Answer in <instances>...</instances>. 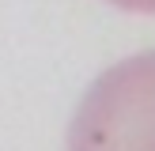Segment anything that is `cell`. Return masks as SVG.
Segmentation results:
<instances>
[{
  "label": "cell",
  "mask_w": 155,
  "mask_h": 151,
  "mask_svg": "<svg viewBox=\"0 0 155 151\" xmlns=\"http://www.w3.org/2000/svg\"><path fill=\"white\" fill-rule=\"evenodd\" d=\"M68 151H155V49L114 64L87 87Z\"/></svg>",
  "instance_id": "cell-1"
},
{
  "label": "cell",
  "mask_w": 155,
  "mask_h": 151,
  "mask_svg": "<svg viewBox=\"0 0 155 151\" xmlns=\"http://www.w3.org/2000/svg\"><path fill=\"white\" fill-rule=\"evenodd\" d=\"M110 4L125 8V11H144V15H155V0H110Z\"/></svg>",
  "instance_id": "cell-2"
}]
</instances>
